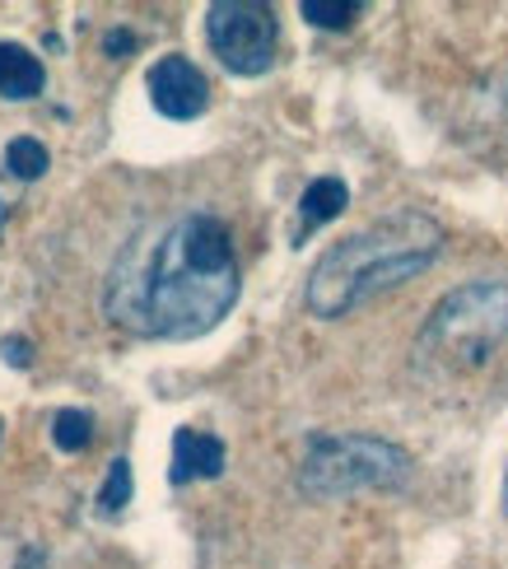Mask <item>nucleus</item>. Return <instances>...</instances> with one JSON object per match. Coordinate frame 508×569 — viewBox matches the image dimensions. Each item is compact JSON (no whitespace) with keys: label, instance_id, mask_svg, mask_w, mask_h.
<instances>
[{"label":"nucleus","instance_id":"f257e3e1","mask_svg":"<svg viewBox=\"0 0 508 569\" xmlns=\"http://www.w3.org/2000/svg\"><path fill=\"white\" fill-rule=\"evenodd\" d=\"M238 290L229 224L210 210H187L122 243L103 284V313L145 341H197L229 318Z\"/></svg>","mask_w":508,"mask_h":569},{"label":"nucleus","instance_id":"f03ea898","mask_svg":"<svg viewBox=\"0 0 508 569\" xmlns=\"http://www.w3.org/2000/svg\"><path fill=\"white\" fill-rule=\"evenodd\" d=\"M444 243H448L444 224L416 206L392 210V216L346 233L308 271V284H303L308 313L322 322H336L387 290H401L406 280L425 276L439 262Z\"/></svg>","mask_w":508,"mask_h":569},{"label":"nucleus","instance_id":"7ed1b4c3","mask_svg":"<svg viewBox=\"0 0 508 569\" xmlns=\"http://www.w3.org/2000/svg\"><path fill=\"white\" fill-rule=\"evenodd\" d=\"M508 341V280L476 276L429 308L416 337L420 365L444 373H471Z\"/></svg>","mask_w":508,"mask_h":569},{"label":"nucleus","instance_id":"20e7f679","mask_svg":"<svg viewBox=\"0 0 508 569\" xmlns=\"http://www.w3.org/2000/svg\"><path fill=\"white\" fill-rule=\"evenodd\" d=\"M410 477H416V458L401 443L359 430H318L303 443L295 481L308 500H346L359 490H406Z\"/></svg>","mask_w":508,"mask_h":569},{"label":"nucleus","instance_id":"39448f33","mask_svg":"<svg viewBox=\"0 0 508 569\" xmlns=\"http://www.w3.org/2000/svg\"><path fill=\"white\" fill-rule=\"evenodd\" d=\"M206 42L229 76L257 80L276 66V10L261 6V0H215L206 10Z\"/></svg>","mask_w":508,"mask_h":569},{"label":"nucleus","instance_id":"423d86ee","mask_svg":"<svg viewBox=\"0 0 508 569\" xmlns=\"http://www.w3.org/2000/svg\"><path fill=\"white\" fill-rule=\"evenodd\" d=\"M145 84H150L155 112L168 117V122H197L210 108V80L201 76V66L182 52L159 57L150 66V76H145Z\"/></svg>","mask_w":508,"mask_h":569},{"label":"nucleus","instance_id":"0eeeda50","mask_svg":"<svg viewBox=\"0 0 508 569\" xmlns=\"http://www.w3.org/2000/svg\"><path fill=\"white\" fill-rule=\"evenodd\" d=\"M225 467H229V448L220 435L191 430V425H182L173 435V462H168V481L173 486L215 481V477H225Z\"/></svg>","mask_w":508,"mask_h":569},{"label":"nucleus","instance_id":"6e6552de","mask_svg":"<svg viewBox=\"0 0 508 569\" xmlns=\"http://www.w3.org/2000/svg\"><path fill=\"white\" fill-rule=\"evenodd\" d=\"M350 206V187L341 178H312L299 197V216H295V243H303L312 229H322L327 220H336Z\"/></svg>","mask_w":508,"mask_h":569},{"label":"nucleus","instance_id":"1a4fd4ad","mask_svg":"<svg viewBox=\"0 0 508 569\" xmlns=\"http://www.w3.org/2000/svg\"><path fill=\"white\" fill-rule=\"evenodd\" d=\"M47 84V70L42 61L29 52L23 42H0V99L10 103H29L38 99Z\"/></svg>","mask_w":508,"mask_h":569},{"label":"nucleus","instance_id":"9d476101","mask_svg":"<svg viewBox=\"0 0 508 569\" xmlns=\"http://www.w3.org/2000/svg\"><path fill=\"white\" fill-rule=\"evenodd\" d=\"M131 500H136L131 458H112V462H108V477H103V486H99V500H93V505H99L103 518H122Z\"/></svg>","mask_w":508,"mask_h":569},{"label":"nucleus","instance_id":"9b49d317","mask_svg":"<svg viewBox=\"0 0 508 569\" xmlns=\"http://www.w3.org/2000/svg\"><path fill=\"white\" fill-rule=\"evenodd\" d=\"M47 163H52V154H47L42 140H33V136H14V140H10L6 169H10L14 182H33V178H42V173H47Z\"/></svg>","mask_w":508,"mask_h":569},{"label":"nucleus","instance_id":"f8f14e48","mask_svg":"<svg viewBox=\"0 0 508 569\" xmlns=\"http://www.w3.org/2000/svg\"><path fill=\"white\" fill-rule=\"evenodd\" d=\"M93 439V416L80 411V407H61L52 416V443L61 448V453H84Z\"/></svg>","mask_w":508,"mask_h":569},{"label":"nucleus","instance_id":"ddd939ff","mask_svg":"<svg viewBox=\"0 0 508 569\" xmlns=\"http://www.w3.org/2000/svg\"><path fill=\"white\" fill-rule=\"evenodd\" d=\"M299 14L312 29H350V23L365 14L359 0H299Z\"/></svg>","mask_w":508,"mask_h":569},{"label":"nucleus","instance_id":"4468645a","mask_svg":"<svg viewBox=\"0 0 508 569\" xmlns=\"http://www.w3.org/2000/svg\"><path fill=\"white\" fill-rule=\"evenodd\" d=\"M0 355L14 365V369H29V341L23 337H10V341H0Z\"/></svg>","mask_w":508,"mask_h":569},{"label":"nucleus","instance_id":"2eb2a0df","mask_svg":"<svg viewBox=\"0 0 508 569\" xmlns=\"http://www.w3.org/2000/svg\"><path fill=\"white\" fill-rule=\"evenodd\" d=\"M131 47H136V38H131L127 29H117V33H108V38H103V52H108L112 61H122V57L131 52Z\"/></svg>","mask_w":508,"mask_h":569},{"label":"nucleus","instance_id":"dca6fc26","mask_svg":"<svg viewBox=\"0 0 508 569\" xmlns=\"http://www.w3.org/2000/svg\"><path fill=\"white\" fill-rule=\"evenodd\" d=\"M14 206H19V197H14V187L0 178V233H6V224H10V216H14Z\"/></svg>","mask_w":508,"mask_h":569},{"label":"nucleus","instance_id":"f3484780","mask_svg":"<svg viewBox=\"0 0 508 569\" xmlns=\"http://www.w3.org/2000/svg\"><path fill=\"white\" fill-rule=\"evenodd\" d=\"M499 500H504V513H508V471H504V490H499Z\"/></svg>","mask_w":508,"mask_h":569}]
</instances>
